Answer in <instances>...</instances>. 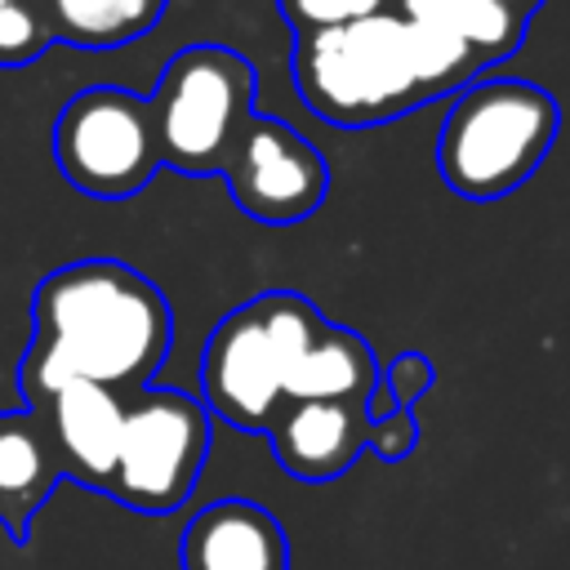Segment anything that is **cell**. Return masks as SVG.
I'll list each match as a JSON object with an SVG mask.
<instances>
[{
    "mask_svg": "<svg viewBox=\"0 0 570 570\" xmlns=\"http://www.w3.org/2000/svg\"><path fill=\"white\" fill-rule=\"evenodd\" d=\"M174 343V312L156 281L120 258L53 267L31 294V343L18 361L22 401L85 379L134 396L151 387Z\"/></svg>",
    "mask_w": 570,
    "mask_h": 570,
    "instance_id": "6da1fadb",
    "label": "cell"
},
{
    "mask_svg": "<svg viewBox=\"0 0 570 570\" xmlns=\"http://www.w3.org/2000/svg\"><path fill=\"white\" fill-rule=\"evenodd\" d=\"M289 71L303 107L338 129H370L432 102L419 85L396 9L294 36Z\"/></svg>",
    "mask_w": 570,
    "mask_h": 570,
    "instance_id": "7a4b0ae2",
    "label": "cell"
},
{
    "mask_svg": "<svg viewBox=\"0 0 570 570\" xmlns=\"http://www.w3.org/2000/svg\"><path fill=\"white\" fill-rule=\"evenodd\" d=\"M561 107L548 89L512 76L472 80L436 134V169L450 191L468 200H499L517 191L552 151Z\"/></svg>",
    "mask_w": 570,
    "mask_h": 570,
    "instance_id": "3957f363",
    "label": "cell"
},
{
    "mask_svg": "<svg viewBox=\"0 0 570 570\" xmlns=\"http://www.w3.org/2000/svg\"><path fill=\"white\" fill-rule=\"evenodd\" d=\"M254 98L258 71L245 53L227 45L178 49L147 98L160 165L191 178L218 174L240 125L254 111Z\"/></svg>",
    "mask_w": 570,
    "mask_h": 570,
    "instance_id": "277c9868",
    "label": "cell"
},
{
    "mask_svg": "<svg viewBox=\"0 0 570 570\" xmlns=\"http://www.w3.org/2000/svg\"><path fill=\"white\" fill-rule=\"evenodd\" d=\"M209 459V414L191 392L142 387L125 396V428L107 499L160 517L191 499Z\"/></svg>",
    "mask_w": 570,
    "mask_h": 570,
    "instance_id": "5b68a950",
    "label": "cell"
},
{
    "mask_svg": "<svg viewBox=\"0 0 570 570\" xmlns=\"http://www.w3.org/2000/svg\"><path fill=\"white\" fill-rule=\"evenodd\" d=\"M53 160L62 178L94 200L138 196L160 169L147 98L120 85L71 94L53 120Z\"/></svg>",
    "mask_w": 570,
    "mask_h": 570,
    "instance_id": "8992f818",
    "label": "cell"
},
{
    "mask_svg": "<svg viewBox=\"0 0 570 570\" xmlns=\"http://www.w3.org/2000/svg\"><path fill=\"white\" fill-rule=\"evenodd\" d=\"M218 174L236 209L267 227L303 223L307 214L321 209L330 191L325 156L294 125L263 116V111H249Z\"/></svg>",
    "mask_w": 570,
    "mask_h": 570,
    "instance_id": "52a82bcc",
    "label": "cell"
},
{
    "mask_svg": "<svg viewBox=\"0 0 570 570\" xmlns=\"http://www.w3.org/2000/svg\"><path fill=\"white\" fill-rule=\"evenodd\" d=\"M285 370L281 356L267 338L258 303L232 307L205 338L200 352V405L205 414L223 419L236 432H267L276 410L285 405L281 396Z\"/></svg>",
    "mask_w": 570,
    "mask_h": 570,
    "instance_id": "ba28073f",
    "label": "cell"
},
{
    "mask_svg": "<svg viewBox=\"0 0 570 570\" xmlns=\"http://www.w3.org/2000/svg\"><path fill=\"white\" fill-rule=\"evenodd\" d=\"M58 459L62 481H76L85 490L107 494L116 476V450H120V428H125V396L85 379L58 383L31 401H22Z\"/></svg>",
    "mask_w": 570,
    "mask_h": 570,
    "instance_id": "9c48e42d",
    "label": "cell"
},
{
    "mask_svg": "<svg viewBox=\"0 0 570 570\" xmlns=\"http://www.w3.org/2000/svg\"><path fill=\"white\" fill-rule=\"evenodd\" d=\"M365 405L347 401H285L267 423L276 463L307 485L343 476L365 454Z\"/></svg>",
    "mask_w": 570,
    "mask_h": 570,
    "instance_id": "30bf717a",
    "label": "cell"
},
{
    "mask_svg": "<svg viewBox=\"0 0 570 570\" xmlns=\"http://www.w3.org/2000/svg\"><path fill=\"white\" fill-rule=\"evenodd\" d=\"M178 566L183 570H289V534L254 499H214L183 525Z\"/></svg>",
    "mask_w": 570,
    "mask_h": 570,
    "instance_id": "8fae6325",
    "label": "cell"
},
{
    "mask_svg": "<svg viewBox=\"0 0 570 570\" xmlns=\"http://www.w3.org/2000/svg\"><path fill=\"white\" fill-rule=\"evenodd\" d=\"M58 485H62V472L40 419L27 405L4 410L0 414V525L18 548L31 539V521Z\"/></svg>",
    "mask_w": 570,
    "mask_h": 570,
    "instance_id": "7c38bea8",
    "label": "cell"
},
{
    "mask_svg": "<svg viewBox=\"0 0 570 570\" xmlns=\"http://www.w3.org/2000/svg\"><path fill=\"white\" fill-rule=\"evenodd\" d=\"M379 383L374 347L343 325H330L316 334V343L298 356V365L285 374V401H347L365 405V396Z\"/></svg>",
    "mask_w": 570,
    "mask_h": 570,
    "instance_id": "4fadbf2b",
    "label": "cell"
},
{
    "mask_svg": "<svg viewBox=\"0 0 570 570\" xmlns=\"http://www.w3.org/2000/svg\"><path fill=\"white\" fill-rule=\"evenodd\" d=\"M49 45L120 49L142 40L169 9V0H36Z\"/></svg>",
    "mask_w": 570,
    "mask_h": 570,
    "instance_id": "5bb4252c",
    "label": "cell"
},
{
    "mask_svg": "<svg viewBox=\"0 0 570 570\" xmlns=\"http://www.w3.org/2000/svg\"><path fill=\"white\" fill-rule=\"evenodd\" d=\"M396 13L459 36L476 53L481 67L508 58L525 31V18L503 9L499 0H396Z\"/></svg>",
    "mask_w": 570,
    "mask_h": 570,
    "instance_id": "9a60e30c",
    "label": "cell"
},
{
    "mask_svg": "<svg viewBox=\"0 0 570 570\" xmlns=\"http://www.w3.org/2000/svg\"><path fill=\"white\" fill-rule=\"evenodd\" d=\"M405 45H410V58H414V71H419V85L428 89V98L459 94L481 71L476 53L459 36H450L441 27H428V22H410L405 18Z\"/></svg>",
    "mask_w": 570,
    "mask_h": 570,
    "instance_id": "2e32d148",
    "label": "cell"
},
{
    "mask_svg": "<svg viewBox=\"0 0 570 570\" xmlns=\"http://www.w3.org/2000/svg\"><path fill=\"white\" fill-rule=\"evenodd\" d=\"M49 49L36 0H0V67H27Z\"/></svg>",
    "mask_w": 570,
    "mask_h": 570,
    "instance_id": "e0dca14e",
    "label": "cell"
},
{
    "mask_svg": "<svg viewBox=\"0 0 570 570\" xmlns=\"http://www.w3.org/2000/svg\"><path fill=\"white\" fill-rule=\"evenodd\" d=\"M396 0H276L281 18L294 27V36L325 31V27H347L374 13H387Z\"/></svg>",
    "mask_w": 570,
    "mask_h": 570,
    "instance_id": "ac0fdd59",
    "label": "cell"
},
{
    "mask_svg": "<svg viewBox=\"0 0 570 570\" xmlns=\"http://www.w3.org/2000/svg\"><path fill=\"white\" fill-rule=\"evenodd\" d=\"M379 379L387 383V392H392V401H396L401 410H414V401H419L423 392H432L436 370H432V361H428L423 352H401L387 370H379Z\"/></svg>",
    "mask_w": 570,
    "mask_h": 570,
    "instance_id": "d6986e66",
    "label": "cell"
},
{
    "mask_svg": "<svg viewBox=\"0 0 570 570\" xmlns=\"http://www.w3.org/2000/svg\"><path fill=\"white\" fill-rule=\"evenodd\" d=\"M419 445V419L414 410H392L387 419H374L365 432V450L379 454L383 463H401Z\"/></svg>",
    "mask_w": 570,
    "mask_h": 570,
    "instance_id": "ffe728a7",
    "label": "cell"
},
{
    "mask_svg": "<svg viewBox=\"0 0 570 570\" xmlns=\"http://www.w3.org/2000/svg\"><path fill=\"white\" fill-rule=\"evenodd\" d=\"M499 4H503V9H512V13H521V18H525V13H530V9H539V4H543V0H499Z\"/></svg>",
    "mask_w": 570,
    "mask_h": 570,
    "instance_id": "44dd1931",
    "label": "cell"
}]
</instances>
